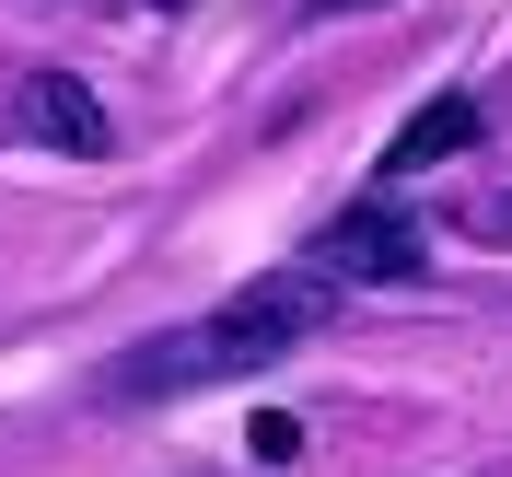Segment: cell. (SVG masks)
Segmentation results:
<instances>
[{
  "label": "cell",
  "instance_id": "obj_1",
  "mask_svg": "<svg viewBox=\"0 0 512 477\" xmlns=\"http://www.w3.org/2000/svg\"><path fill=\"white\" fill-rule=\"evenodd\" d=\"M268 361H280V350H256L233 315H198V326H163V338H128L117 361H94V408H163V396L268 373Z\"/></svg>",
  "mask_w": 512,
  "mask_h": 477
},
{
  "label": "cell",
  "instance_id": "obj_2",
  "mask_svg": "<svg viewBox=\"0 0 512 477\" xmlns=\"http://www.w3.org/2000/svg\"><path fill=\"white\" fill-rule=\"evenodd\" d=\"M315 268L326 280H419L431 245H419V222L396 210V198H350V210L315 233Z\"/></svg>",
  "mask_w": 512,
  "mask_h": 477
},
{
  "label": "cell",
  "instance_id": "obj_3",
  "mask_svg": "<svg viewBox=\"0 0 512 477\" xmlns=\"http://www.w3.org/2000/svg\"><path fill=\"white\" fill-rule=\"evenodd\" d=\"M12 128H24L35 152H105V140H117L105 105H94V82H70V70H24V82H12Z\"/></svg>",
  "mask_w": 512,
  "mask_h": 477
},
{
  "label": "cell",
  "instance_id": "obj_4",
  "mask_svg": "<svg viewBox=\"0 0 512 477\" xmlns=\"http://www.w3.org/2000/svg\"><path fill=\"white\" fill-rule=\"evenodd\" d=\"M478 140H489V117H478V105H466V94H431L408 128H396V140H384V163H373V175H384V187H408V175H443V163H454V152H478Z\"/></svg>",
  "mask_w": 512,
  "mask_h": 477
},
{
  "label": "cell",
  "instance_id": "obj_5",
  "mask_svg": "<svg viewBox=\"0 0 512 477\" xmlns=\"http://www.w3.org/2000/svg\"><path fill=\"white\" fill-rule=\"evenodd\" d=\"M245 454H256V466H291V454H303V419H291V408H256L245 419Z\"/></svg>",
  "mask_w": 512,
  "mask_h": 477
},
{
  "label": "cell",
  "instance_id": "obj_6",
  "mask_svg": "<svg viewBox=\"0 0 512 477\" xmlns=\"http://www.w3.org/2000/svg\"><path fill=\"white\" fill-rule=\"evenodd\" d=\"M466 245H512V198H478L466 210Z\"/></svg>",
  "mask_w": 512,
  "mask_h": 477
},
{
  "label": "cell",
  "instance_id": "obj_7",
  "mask_svg": "<svg viewBox=\"0 0 512 477\" xmlns=\"http://www.w3.org/2000/svg\"><path fill=\"white\" fill-rule=\"evenodd\" d=\"M303 12H373V0H303Z\"/></svg>",
  "mask_w": 512,
  "mask_h": 477
}]
</instances>
